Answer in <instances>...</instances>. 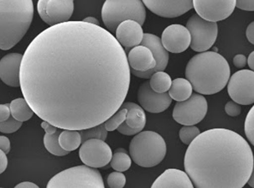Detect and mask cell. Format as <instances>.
Here are the masks:
<instances>
[{
    "instance_id": "cell-27",
    "label": "cell",
    "mask_w": 254,
    "mask_h": 188,
    "mask_svg": "<svg viewBox=\"0 0 254 188\" xmlns=\"http://www.w3.org/2000/svg\"><path fill=\"white\" fill-rule=\"evenodd\" d=\"M111 167L116 172H124L129 169L132 165V159L127 151L123 148H118L112 156Z\"/></svg>"
},
{
    "instance_id": "cell-29",
    "label": "cell",
    "mask_w": 254,
    "mask_h": 188,
    "mask_svg": "<svg viewBox=\"0 0 254 188\" xmlns=\"http://www.w3.org/2000/svg\"><path fill=\"white\" fill-rule=\"evenodd\" d=\"M81 135L82 142L89 139H100L105 141L108 137V130L106 129L104 123L93 126L92 128L79 130Z\"/></svg>"
},
{
    "instance_id": "cell-36",
    "label": "cell",
    "mask_w": 254,
    "mask_h": 188,
    "mask_svg": "<svg viewBox=\"0 0 254 188\" xmlns=\"http://www.w3.org/2000/svg\"><path fill=\"white\" fill-rule=\"evenodd\" d=\"M117 130L119 131V133L124 134V135H128V136L134 135V134L139 133V131L137 130L135 128H131V127L127 125L125 121L121 125L119 126V128H117Z\"/></svg>"
},
{
    "instance_id": "cell-41",
    "label": "cell",
    "mask_w": 254,
    "mask_h": 188,
    "mask_svg": "<svg viewBox=\"0 0 254 188\" xmlns=\"http://www.w3.org/2000/svg\"><path fill=\"white\" fill-rule=\"evenodd\" d=\"M7 154L3 152V150H0V174L5 172L8 167V158H7Z\"/></svg>"
},
{
    "instance_id": "cell-19",
    "label": "cell",
    "mask_w": 254,
    "mask_h": 188,
    "mask_svg": "<svg viewBox=\"0 0 254 188\" xmlns=\"http://www.w3.org/2000/svg\"><path fill=\"white\" fill-rule=\"evenodd\" d=\"M142 25L132 19L122 22L116 30V39L119 44L126 49L140 45L143 38Z\"/></svg>"
},
{
    "instance_id": "cell-18",
    "label": "cell",
    "mask_w": 254,
    "mask_h": 188,
    "mask_svg": "<svg viewBox=\"0 0 254 188\" xmlns=\"http://www.w3.org/2000/svg\"><path fill=\"white\" fill-rule=\"evenodd\" d=\"M23 55L10 53L0 60V79L9 87H20V65Z\"/></svg>"
},
{
    "instance_id": "cell-5",
    "label": "cell",
    "mask_w": 254,
    "mask_h": 188,
    "mask_svg": "<svg viewBox=\"0 0 254 188\" xmlns=\"http://www.w3.org/2000/svg\"><path fill=\"white\" fill-rule=\"evenodd\" d=\"M166 144L154 131H141L130 142V157L142 167H154L161 163L166 155Z\"/></svg>"
},
{
    "instance_id": "cell-17",
    "label": "cell",
    "mask_w": 254,
    "mask_h": 188,
    "mask_svg": "<svg viewBox=\"0 0 254 188\" xmlns=\"http://www.w3.org/2000/svg\"><path fill=\"white\" fill-rule=\"evenodd\" d=\"M163 46L171 53H181L190 45V34L187 27L171 25L165 28L161 36Z\"/></svg>"
},
{
    "instance_id": "cell-21",
    "label": "cell",
    "mask_w": 254,
    "mask_h": 188,
    "mask_svg": "<svg viewBox=\"0 0 254 188\" xmlns=\"http://www.w3.org/2000/svg\"><path fill=\"white\" fill-rule=\"evenodd\" d=\"M127 58L130 69L134 71H147L154 68L156 65V61L151 51L143 45L132 47L128 52Z\"/></svg>"
},
{
    "instance_id": "cell-15",
    "label": "cell",
    "mask_w": 254,
    "mask_h": 188,
    "mask_svg": "<svg viewBox=\"0 0 254 188\" xmlns=\"http://www.w3.org/2000/svg\"><path fill=\"white\" fill-rule=\"evenodd\" d=\"M138 101L145 111L159 114L171 106L172 98L169 93H156L152 89L149 81L141 84L138 90Z\"/></svg>"
},
{
    "instance_id": "cell-37",
    "label": "cell",
    "mask_w": 254,
    "mask_h": 188,
    "mask_svg": "<svg viewBox=\"0 0 254 188\" xmlns=\"http://www.w3.org/2000/svg\"><path fill=\"white\" fill-rule=\"evenodd\" d=\"M236 7L246 11H254V0H237Z\"/></svg>"
},
{
    "instance_id": "cell-1",
    "label": "cell",
    "mask_w": 254,
    "mask_h": 188,
    "mask_svg": "<svg viewBox=\"0 0 254 188\" xmlns=\"http://www.w3.org/2000/svg\"><path fill=\"white\" fill-rule=\"evenodd\" d=\"M127 55L100 25L66 21L36 36L20 65V87L35 115L58 128L81 130L119 110L130 85Z\"/></svg>"
},
{
    "instance_id": "cell-12",
    "label": "cell",
    "mask_w": 254,
    "mask_h": 188,
    "mask_svg": "<svg viewBox=\"0 0 254 188\" xmlns=\"http://www.w3.org/2000/svg\"><path fill=\"white\" fill-rule=\"evenodd\" d=\"M79 156L85 165L93 168H102L111 161V148L104 140L89 139L82 142L79 150Z\"/></svg>"
},
{
    "instance_id": "cell-4",
    "label": "cell",
    "mask_w": 254,
    "mask_h": 188,
    "mask_svg": "<svg viewBox=\"0 0 254 188\" xmlns=\"http://www.w3.org/2000/svg\"><path fill=\"white\" fill-rule=\"evenodd\" d=\"M33 16L32 0H0V49L16 46L27 33Z\"/></svg>"
},
{
    "instance_id": "cell-28",
    "label": "cell",
    "mask_w": 254,
    "mask_h": 188,
    "mask_svg": "<svg viewBox=\"0 0 254 188\" xmlns=\"http://www.w3.org/2000/svg\"><path fill=\"white\" fill-rule=\"evenodd\" d=\"M172 80L169 74L164 71H159L154 72L150 76L149 84L153 90L156 93H166L171 88Z\"/></svg>"
},
{
    "instance_id": "cell-16",
    "label": "cell",
    "mask_w": 254,
    "mask_h": 188,
    "mask_svg": "<svg viewBox=\"0 0 254 188\" xmlns=\"http://www.w3.org/2000/svg\"><path fill=\"white\" fill-rule=\"evenodd\" d=\"M152 13L163 18H176L193 8V0H142Z\"/></svg>"
},
{
    "instance_id": "cell-26",
    "label": "cell",
    "mask_w": 254,
    "mask_h": 188,
    "mask_svg": "<svg viewBox=\"0 0 254 188\" xmlns=\"http://www.w3.org/2000/svg\"><path fill=\"white\" fill-rule=\"evenodd\" d=\"M60 145L66 151H73L78 149L82 143L81 135L79 130L64 129L59 136Z\"/></svg>"
},
{
    "instance_id": "cell-7",
    "label": "cell",
    "mask_w": 254,
    "mask_h": 188,
    "mask_svg": "<svg viewBox=\"0 0 254 188\" xmlns=\"http://www.w3.org/2000/svg\"><path fill=\"white\" fill-rule=\"evenodd\" d=\"M47 188H104L99 171L82 165L71 167L54 176L47 184Z\"/></svg>"
},
{
    "instance_id": "cell-3",
    "label": "cell",
    "mask_w": 254,
    "mask_h": 188,
    "mask_svg": "<svg viewBox=\"0 0 254 188\" xmlns=\"http://www.w3.org/2000/svg\"><path fill=\"white\" fill-rule=\"evenodd\" d=\"M231 69L227 61L215 52L195 55L187 63L186 77L193 90L204 95L219 93L229 81Z\"/></svg>"
},
{
    "instance_id": "cell-46",
    "label": "cell",
    "mask_w": 254,
    "mask_h": 188,
    "mask_svg": "<svg viewBox=\"0 0 254 188\" xmlns=\"http://www.w3.org/2000/svg\"><path fill=\"white\" fill-rule=\"evenodd\" d=\"M248 183H249V185L252 188H254V167H253V171H252L251 176H250V178H249V181H248Z\"/></svg>"
},
{
    "instance_id": "cell-8",
    "label": "cell",
    "mask_w": 254,
    "mask_h": 188,
    "mask_svg": "<svg viewBox=\"0 0 254 188\" xmlns=\"http://www.w3.org/2000/svg\"><path fill=\"white\" fill-rule=\"evenodd\" d=\"M190 34V47L196 52L208 51L216 42L218 35L216 22L208 21L198 14H193L187 23Z\"/></svg>"
},
{
    "instance_id": "cell-14",
    "label": "cell",
    "mask_w": 254,
    "mask_h": 188,
    "mask_svg": "<svg viewBox=\"0 0 254 188\" xmlns=\"http://www.w3.org/2000/svg\"><path fill=\"white\" fill-rule=\"evenodd\" d=\"M140 45L145 46L151 51L152 53L154 55V59L156 61V65L151 70L147 71H134L132 69H130V71L134 76L140 77V78H150V76L159 71H164L166 66H167L168 63H169V53L167 50L165 49L163 46L161 39L155 35L149 34V33H145L143 34V41L141 42Z\"/></svg>"
},
{
    "instance_id": "cell-24",
    "label": "cell",
    "mask_w": 254,
    "mask_h": 188,
    "mask_svg": "<svg viewBox=\"0 0 254 188\" xmlns=\"http://www.w3.org/2000/svg\"><path fill=\"white\" fill-rule=\"evenodd\" d=\"M193 87L190 82L185 78H176L172 81L169 94L177 102L184 101L192 94Z\"/></svg>"
},
{
    "instance_id": "cell-39",
    "label": "cell",
    "mask_w": 254,
    "mask_h": 188,
    "mask_svg": "<svg viewBox=\"0 0 254 188\" xmlns=\"http://www.w3.org/2000/svg\"><path fill=\"white\" fill-rule=\"evenodd\" d=\"M248 63V59L244 55L238 54L233 58V64L238 68H243Z\"/></svg>"
},
{
    "instance_id": "cell-33",
    "label": "cell",
    "mask_w": 254,
    "mask_h": 188,
    "mask_svg": "<svg viewBox=\"0 0 254 188\" xmlns=\"http://www.w3.org/2000/svg\"><path fill=\"white\" fill-rule=\"evenodd\" d=\"M244 131L249 142L254 146V105L247 115Z\"/></svg>"
},
{
    "instance_id": "cell-30",
    "label": "cell",
    "mask_w": 254,
    "mask_h": 188,
    "mask_svg": "<svg viewBox=\"0 0 254 188\" xmlns=\"http://www.w3.org/2000/svg\"><path fill=\"white\" fill-rule=\"evenodd\" d=\"M127 110L125 108L120 107L119 110L114 113L111 117L108 118V120L104 122L106 129L108 131H114L121 125L127 116Z\"/></svg>"
},
{
    "instance_id": "cell-32",
    "label": "cell",
    "mask_w": 254,
    "mask_h": 188,
    "mask_svg": "<svg viewBox=\"0 0 254 188\" xmlns=\"http://www.w3.org/2000/svg\"><path fill=\"white\" fill-rule=\"evenodd\" d=\"M22 126V122L15 120L12 115L5 121L0 122V132L3 134H12L19 130Z\"/></svg>"
},
{
    "instance_id": "cell-23",
    "label": "cell",
    "mask_w": 254,
    "mask_h": 188,
    "mask_svg": "<svg viewBox=\"0 0 254 188\" xmlns=\"http://www.w3.org/2000/svg\"><path fill=\"white\" fill-rule=\"evenodd\" d=\"M123 108L127 109V116L125 122L131 128H135L137 130H143L144 126L146 125V115L144 109L137 104L132 102L124 103L121 105Z\"/></svg>"
},
{
    "instance_id": "cell-31",
    "label": "cell",
    "mask_w": 254,
    "mask_h": 188,
    "mask_svg": "<svg viewBox=\"0 0 254 188\" xmlns=\"http://www.w3.org/2000/svg\"><path fill=\"white\" fill-rule=\"evenodd\" d=\"M200 134V129L195 125H184L179 132V136L185 145H189Z\"/></svg>"
},
{
    "instance_id": "cell-25",
    "label": "cell",
    "mask_w": 254,
    "mask_h": 188,
    "mask_svg": "<svg viewBox=\"0 0 254 188\" xmlns=\"http://www.w3.org/2000/svg\"><path fill=\"white\" fill-rule=\"evenodd\" d=\"M11 115L20 122H25L32 118L35 114L25 98H16L9 104Z\"/></svg>"
},
{
    "instance_id": "cell-13",
    "label": "cell",
    "mask_w": 254,
    "mask_h": 188,
    "mask_svg": "<svg viewBox=\"0 0 254 188\" xmlns=\"http://www.w3.org/2000/svg\"><path fill=\"white\" fill-rule=\"evenodd\" d=\"M237 0H193L198 15L208 21L224 20L233 14Z\"/></svg>"
},
{
    "instance_id": "cell-10",
    "label": "cell",
    "mask_w": 254,
    "mask_h": 188,
    "mask_svg": "<svg viewBox=\"0 0 254 188\" xmlns=\"http://www.w3.org/2000/svg\"><path fill=\"white\" fill-rule=\"evenodd\" d=\"M227 83V92L233 101L242 105L254 104V71H237Z\"/></svg>"
},
{
    "instance_id": "cell-2",
    "label": "cell",
    "mask_w": 254,
    "mask_h": 188,
    "mask_svg": "<svg viewBox=\"0 0 254 188\" xmlns=\"http://www.w3.org/2000/svg\"><path fill=\"white\" fill-rule=\"evenodd\" d=\"M254 153L240 134L216 128L200 133L189 145L184 167L197 188H242L254 167Z\"/></svg>"
},
{
    "instance_id": "cell-45",
    "label": "cell",
    "mask_w": 254,
    "mask_h": 188,
    "mask_svg": "<svg viewBox=\"0 0 254 188\" xmlns=\"http://www.w3.org/2000/svg\"><path fill=\"white\" fill-rule=\"evenodd\" d=\"M83 21L91 23V24H93V25H99V21L94 17H87L86 19H83Z\"/></svg>"
},
{
    "instance_id": "cell-43",
    "label": "cell",
    "mask_w": 254,
    "mask_h": 188,
    "mask_svg": "<svg viewBox=\"0 0 254 188\" xmlns=\"http://www.w3.org/2000/svg\"><path fill=\"white\" fill-rule=\"evenodd\" d=\"M16 188H39L38 186L35 184V183H31V182H23V183H19L15 187Z\"/></svg>"
},
{
    "instance_id": "cell-9",
    "label": "cell",
    "mask_w": 254,
    "mask_h": 188,
    "mask_svg": "<svg viewBox=\"0 0 254 188\" xmlns=\"http://www.w3.org/2000/svg\"><path fill=\"white\" fill-rule=\"evenodd\" d=\"M207 113V102L204 96L192 93L184 101L177 102L173 109V119L182 125L200 123Z\"/></svg>"
},
{
    "instance_id": "cell-20",
    "label": "cell",
    "mask_w": 254,
    "mask_h": 188,
    "mask_svg": "<svg viewBox=\"0 0 254 188\" xmlns=\"http://www.w3.org/2000/svg\"><path fill=\"white\" fill-rule=\"evenodd\" d=\"M194 185L187 172L168 169L154 181L152 188H193Z\"/></svg>"
},
{
    "instance_id": "cell-42",
    "label": "cell",
    "mask_w": 254,
    "mask_h": 188,
    "mask_svg": "<svg viewBox=\"0 0 254 188\" xmlns=\"http://www.w3.org/2000/svg\"><path fill=\"white\" fill-rule=\"evenodd\" d=\"M247 39L249 40L250 43L254 45V21L249 24L246 30Z\"/></svg>"
},
{
    "instance_id": "cell-22",
    "label": "cell",
    "mask_w": 254,
    "mask_h": 188,
    "mask_svg": "<svg viewBox=\"0 0 254 188\" xmlns=\"http://www.w3.org/2000/svg\"><path fill=\"white\" fill-rule=\"evenodd\" d=\"M41 127L46 132L44 136V145L46 150L54 156H64L68 155L69 151L63 150L60 145L59 136L61 131L58 128L46 121H43L41 123Z\"/></svg>"
},
{
    "instance_id": "cell-6",
    "label": "cell",
    "mask_w": 254,
    "mask_h": 188,
    "mask_svg": "<svg viewBox=\"0 0 254 188\" xmlns=\"http://www.w3.org/2000/svg\"><path fill=\"white\" fill-rule=\"evenodd\" d=\"M102 19L108 31L114 32L122 22L132 19L141 25L146 19V9L142 0H106Z\"/></svg>"
},
{
    "instance_id": "cell-11",
    "label": "cell",
    "mask_w": 254,
    "mask_h": 188,
    "mask_svg": "<svg viewBox=\"0 0 254 188\" xmlns=\"http://www.w3.org/2000/svg\"><path fill=\"white\" fill-rule=\"evenodd\" d=\"M37 10L46 24L53 25L69 21L74 11V0H39Z\"/></svg>"
},
{
    "instance_id": "cell-38",
    "label": "cell",
    "mask_w": 254,
    "mask_h": 188,
    "mask_svg": "<svg viewBox=\"0 0 254 188\" xmlns=\"http://www.w3.org/2000/svg\"><path fill=\"white\" fill-rule=\"evenodd\" d=\"M10 107L9 104H0V122L5 121L10 117Z\"/></svg>"
},
{
    "instance_id": "cell-40",
    "label": "cell",
    "mask_w": 254,
    "mask_h": 188,
    "mask_svg": "<svg viewBox=\"0 0 254 188\" xmlns=\"http://www.w3.org/2000/svg\"><path fill=\"white\" fill-rule=\"evenodd\" d=\"M0 150H3L5 154L10 151V141L6 136H0Z\"/></svg>"
},
{
    "instance_id": "cell-35",
    "label": "cell",
    "mask_w": 254,
    "mask_h": 188,
    "mask_svg": "<svg viewBox=\"0 0 254 188\" xmlns=\"http://www.w3.org/2000/svg\"><path fill=\"white\" fill-rule=\"evenodd\" d=\"M225 111L227 113V115H229L231 117H237L242 112V108L239 104L233 100V101L227 103L225 106Z\"/></svg>"
},
{
    "instance_id": "cell-44",
    "label": "cell",
    "mask_w": 254,
    "mask_h": 188,
    "mask_svg": "<svg viewBox=\"0 0 254 188\" xmlns=\"http://www.w3.org/2000/svg\"><path fill=\"white\" fill-rule=\"evenodd\" d=\"M248 64H249V67L251 70L254 71V52H252L251 54L249 55V58H248Z\"/></svg>"
},
{
    "instance_id": "cell-34",
    "label": "cell",
    "mask_w": 254,
    "mask_h": 188,
    "mask_svg": "<svg viewBox=\"0 0 254 188\" xmlns=\"http://www.w3.org/2000/svg\"><path fill=\"white\" fill-rule=\"evenodd\" d=\"M108 185L111 188H123L126 184V178L122 172H114L108 175Z\"/></svg>"
}]
</instances>
